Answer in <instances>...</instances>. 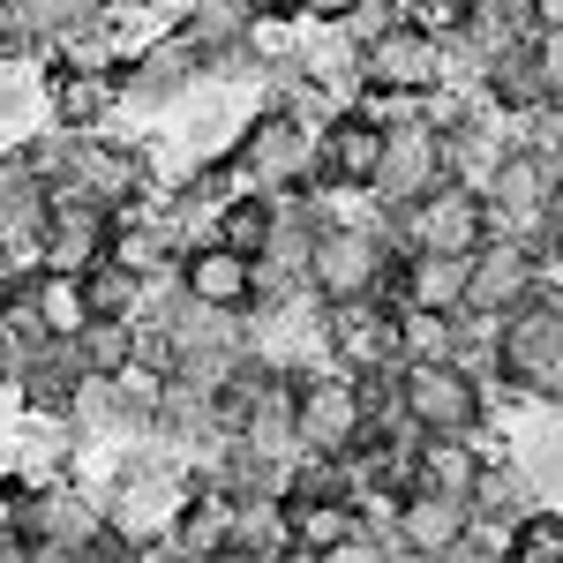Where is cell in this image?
Wrapping results in <instances>:
<instances>
[{
  "instance_id": "cell-1",
  "label": "cell",
  "mask_w": 563,
  "mask_h": 563,
  "mask_svg": "<svg viewBox=\"0 0 563 563\" xmlns=\"http://www.w3.org/2000/svg\"><path fill=\"white\" fill-rule=\"evenodd\" d=\"M488 339H496V384L533 398V406L556 398V384H563V308L549 294V278L526 286L519 301L488 323Z\"/></svg>"
},
{
  "instance_id": "cell-2",
  "label": "cell",
  "mask_w": 563,
  "mask_h": 563,
  "mask_svg": "<svg viewBox=\"0 0 563 563\" xmlns=\"http://www.w3.org/2000/svg\"><path fill=\"white\" fill-rule=\"evenodd\" d=\"M390 413L413 435H488V390L459 361H398L390 368Z\"/></svg>"
},
{
  "instance_id": "cell-3",
  "label": "cell",
  "mask_w": 563,
  "mask_h": 563,
  "mask_svg": "<svg viewBox=\"0 0 563 563\" xmlns=\"http://www.w3.org/2000/svg\"><path fill=\"white\" fill-rule=\"evenodd\" d=\"M225 166L241 174V188H316V121L301 106H263V113H241V135L225 151Z\"/></svg>"
},
{
  "instance_id": "cell-4",
  "label": "cell",
  "mask_w": 563,
  "mask_h": 563,
  "mask_svg": "<svg viewBox=\"0 0 563 563\" xmlns=\"http://www.w3.org/2000/svg\"><path fill=\"white\" fill-rule=\"evenodd\" d=\"M353 76L368 90V98H451V53L435 31L421 23H384V31H368L361 53H353Z\"/></svg>"
},
{
  "instance_id": "cell-5",
  "label": "cell",
  "mask_w": 563,
  "mask_h": 563,
  "mask_svg": "<svg viewBox=\"0 0 563 563\" xmlns=\"http://www.w3.org/2000/svg\"><path fill=\"white\" fill-rule=\"evenodd\" d=\"M390 249L376 225H353V218H323L316 241H308V301L316 308H339V301H361V294H384L390 286Z\"/></svg>"
},
{
  "instance_id": "cell-6",
  "label": "cell",
  "mask_w": 563,
  "mask_h": 563,
  "mask_svg": "<svg viewBox=\"0 0 563 563\" xmlns=\"http://www.w3.org/2000/svg\"><path fill=\"white\" fill-rule=\"evenodd\" d=\"M368 390L361 376H346L339 361H308L294 368V451H331V459H346L361 429H368Z\"/></svg>"
},
{
  "instance_id": "cell-7",
  "label": "cell",
  "mask_w": 563,
  "mask_h": 563,
  "mask_svg": "<svg viewBox=\"0 0 563 563\" xmlns=\"http://www.w3.org/2000/svg\"><path fill=\"white\" fill-rule=\"evenodd\" d=\"M481 211H488V233H526L556 211V158L526 151V143H504L488 166H481Z\"/></svg>"
},
{
  "instance_id": "cell-8",
  "label": "cell",
  "mask_w": 563,
  "mask_h": 563,
  "mask_svg": "<svg viewBox=\"0 0 563 563\" xmlns=\"http://www.w3.org/2000/svg\"><path fill=\"white\" fill-rule=\"evenodd\" d=\"M368 113H376V106H368ZM376 121H384V151H376V180H368V196H384V203H413L421 188L443 180V135H435L429 113H406V106H384Z\"/></svg>"
},
{
  "instance_id": "cell-9",
  "label": "cell",
  "mask_w": 563,
  "mask_h": 563,
  "mask_svg": "<svg viewBox=\"0 0 563 563\" xmlns=\"http://www.w3.org/2000/svg\"><path fill=\"white\" fill-rule=\"evenodd\" d=\"M113 90H121V106H129V113H166V106L188 98V90H203V53L180 38V31H158L151 45L121 53Z\"/></svg>"
},
{
  "instance_id": "cell-10",
  "label": "cell",
  "mask_w": 563,
  "mask_h": 563,
  "mask_svg": "<svg viewBox=\"0 0 563 563\" xmlns=\"http://www.w3.org/2000/svg\"><path fill=\"white\" fill-rule=\"evenodd\" d=\"M60 174L76 180L84 196H98L106 211H129L135 196L151 188V158L135 143H106L98 129H60Z\"/></svg>"
},
{
  "instance_id": "cell-11",
  "label": "cell",
  "mask_w": 563,
  "mask_h": 563,
  "mask_svg": "<svg viewBox=\"0 0 563 563\" xmlns=\"http://www.w3.org/2000/svg\"><path fill=\"white\" fill-rule=\"evenodd\" d=\"M323 361H339L346 376L390 368L398 361V301L390 294H361V301L323 308Z\"/></svg>"
},
{
  "instance_id": "cell-12",
  "label": "cell",
  "mask_w": 563,
  "mask_h": 563,
  "mask_svg": "<svg viewBox=\"0 0 563 563\" xmlns=\"http://www.w3.org/2000/svg\"><path fill=\"white\" fill-rule=\"evenodd\" d=\"M549 271H541V256L526 249L519 233H488L474 256H466V301H459V316H504V308L519 301L526 286H541Z\"/></svg>"
},
{
  "instance_id": "cell-13",
  "label": "cell",
  "mask_w": 563,
  "mask_h": 563,
  "mask_svg": "<svg viewBox=\"0 0 563 563\" xmlns=\"http://www.w3.org/2000/svg\"><path fill=\"white\" fill-rule=\"evenodd\" d=\"M376 151H384V121L368 106H339L316 129V180L323 188H368L376 180Z\"/></svg>"
},
{
  "instance_id": "cell-14",
  "label": "cell",
  "mask_w": 563,
  "mask_h": 563,
  "mask_svg": "<svg viewBox=\"0 0 563 563\" xmlns=\"http://www.w3.org/2000/svg\"><path fill=\"white\" fill-rule=\"evenodd\" d=\"M174 286L188 294V301L218 308V316H249V308H256V263L233 256L225 241H196V249L180 256Z\"/></svg>"
},
{
  "instance_id": "cell-15",
  "label": "cell",
  "mask_w": 563,
  "mask_h": 563,
  "mask_svg": "<svg viewBox=\"0 0 563 563\" xmlns=\"http://www.w3.org/2000/svg\"><path fill=\"white\" fill-rule=\"evenodd\" d=\"M106 256L121 263V271H135L143 286H174V271H180V241H174V225H166V211H113V233H106Z\"/></svg>"
},
{
  "instance_id": "cell-16",
  "label": "cell",
  "mask_w": 563,
  "mask_h": 563,
  "mask_svg": "<svg viewBox=\"0 0 563 563\" xmlns=\"http://www.w3.org/2000/svg\"><path fill=\"white\" fill-rule=\"evenodd\" d=\"M398 308H443L459 316L466 301V256H443V249H406L390 263V286H384Z\"/></svg>"
},
{
  "instance_id": "cell-17",
  "label": "cell",
  "mask_w": 563,
  "mask_h": 563,
  "mask_svg": "<svg viewBox=\"0 0 563 563\" xmlns=\"http://www.w3.org/2000/svg\"><path fill=\"white\" fill-rule=\"evenodd\" d=\"M218 556H294V533H286V504H278V496H225Z\"/></svg>"
},
{
  "instance_id": "cell-18",
  "label": "cell",
  "mask_w": 563,
  "mask_h": 563,
  "mask_svg": "<svg viewBox=\"0 0 563 563\" xmlns=\"http://www.w3.org/2000/svg\"><path fill=\"white\" fill-rule=\"evenodd\" d=\"M526 504H541V496H533V481L519 474V459H504V466H496V459L481 451L474 481H466V519H474L481 533H504Z\"/></svg>"
},
{
  "instance_id": "cell-19",
  "label": "cell",
  "mask_w": 563,
  "mask_h": 563,
  "mask_svg": "<svg viewBox=\"0 0 563 563\" xmlns=\"http://www.w3.org/2000/svg\"><path fill=\"white\" fill-rule=\"evenodd\" d=\"M174 31L211 60V53H233V45L263 38V15H256V0H180Z\"/></svg>"
},
{
  "instance_id": "cell-20",
  "label": "cell",
  "mask_w": 563,
  "mask_h": 563,
  "mask_svg": "<svg viewBox=\"0 0 563 563\" xmlns=\"http://www.w3.org/2000/svg\"><path fill=\"white\" fill-rule=\"evenodd\" d=\"M106 113H121L113 68H84V60H60V68H53V121L76 135V129H98Z\"/></svg>"
},
{
  "instance_id": "cell-21",
  "label": "cell",
  "mask_w": 563,
  "mask_h": 563,
  "mask_svg": "<svg viewBox=\"0 0 563 563\" xmlns=\"http://www.w3.org/2000/svg\"><path fill=\"white\" fill-rule=\"evenodd\" d=\"M68 346H76L84 376H129L135 361H143V331H135V316H90Z\"/></svg>"
},
{
  "instance_id": "cell-22",
  "label": "cell",
  "mask_w": 563,
  "mask_h": 563,
  "mask_svg": "<svg viewBox=\"0 0 563 563\" xmlns=\"http://www.w3.org/2000/svg\"><path fill=\"white\" fill-rule=\"evenodd\" d=\"M31 308H38L45 339H76V331L90 323V301H84V278H76V271L31 263Z\"/></svg>"
},
{
  "instance_id": "cell-23",
  "label": "cell",
  "mask_w": 563,
  "mask_h": 563,
  "mask_svg": "<svg viewBox=\"0 0 563 563\" xmlns=\"http://www.w3.org/2000/svg\"><path fill=\"white\" fill-rule=\"evenodd\" d=\"M271 218H278V211H271V196H263V188H233V196L218 203V218H211V241H225L233 256L256 263V249L271 241Z\"/></svg>"
},
{
  "instance_id": "cell-24",
  "label": "cell",
  "mask_w": 563,
  "mask_h": 563,
  "mask_svg": "<svg viewBox=\"0 0 563 563\" xmlns=\"http://www.w3.org/2000/svg\"><path fill=\"white\" fill-rule=\"evenodd\" d=\"M0 8H8V23H15V31H23L31 45H60V38H76L90 15H98L90 0H0Z\"/></svg>"
},
{
  "instance_id": "cell-25",
  "label": "cell",
  "mask_w": 563,
  "mask_h": 563,
  "mask_svg": "<svg viewBox=\"0 0 563 563\" xmlns=\"http://www.w3.org/2000/svg\"><path fill=\"white\" fill-rule=\"evenodd\" d=\"M84 301H90V316H143L151 286H143L135 271H121L113 256H98V263L84 271Z\"/></svg>"
},
{
  "instance_id": "cell-26",
  "label": "cell",
  "mask_w": 563,
  "mask_h": 563,
  "mask_svg": "<svg viewBox=\"0 0 563 563\" xmlns=\"http://www.w3.org/2000/svg\"><path fill=\"white\" fill-rule=\"evenodd\" d=\"M459 316L443 308H398V361H451Z\"/></svg>"
},
{
  "instance_id": "cell-27",
  "label": "cell",
  "mask_w": 563,
  "mask_h": 563,
  "mask_svg": "<svg viewBox=\"0 0 563 563\" xmlns=\"http://www.w3.org/2000/svg\"><path fill=\"white\" fill-rule=\"evenodd\" d=\"M496 549H504V556H556L563 549V511L556 504H526L519 519L496 533Z\"/></svg>"
},
{
  "instance_id": "cell-28",
  "label": "cell",
  "mask_w": 563,
  "mask_h": 563,
  "mask_svg": "<svg viewBox=\"0 0 563 563\" xmlns=\"http://www.w3.org/2000/svg\"><path fill=\"white\" fill-rule=\"evenodd\" d=\"M353 15H361V0H308L301 23H323V31H346Z\"/></svg>"
},
{
  "instance_id": "cell-29",
  "label": "cell",
  "mask_w": 563,
  "mask_h": 563,
  "mask_svg": "<svg viewBox=\"0 0 563 563\" xmlns=\"http://www.w3.org/2000/svg\"><path fill=\"white\" fill-rule=\"evenodd\" d=\"M526 23H533V38L541 31H563V0H526Z\"/></svg>"
},
{
  "instance_id": "cell-30",
  "label": "cell",
  "mask_w": 563,
  "mask_h": 563,
  "mask_svg": "<svg viewBox=\"0 0 563 563\" xmlns=\"http://www.w3.org/2000/svg\"><path fill=\"white\" fill-rule=\"evenodd\" d=\"M23 106H31V90H23V84H0V129H8V121H23Z\"/></svg>"
},
{
  "instance_id": "cell-31",
  "label": "cell",
  "mask_w": 563,
  "mask_h": 563,
  "mask_svg": "<svg viewBox=\"0 0 563 563\" xmlns=\"http://www.w3.org/2000/svg\"><path fill=\"white\" fill-rule=\"evenodd\" d=\"M301 8H308V0H256L263 23H301Z\"/></svg>"
},
{
  "instance_id": "cell-32",
  "label": "cell",
  "mask_w": 563,
  "mask_h": 563,
  "mask_svg": "<svg viewBox=\"0 0 563 563\" xmlns=\"http://www.w3.org/2000/svg\"><path fill=\"white\" fill-rule=\"evenodd\" d=\"M15 353H23V346H15V339H8V323H0V384H15Z\"/></svg>"
},
{
  "instance_id": "cell-33",
  "label": "cell",
  "mask_w": 563,
  "mask_h": 563,
  "mask_svg": "<svg viewBox=\"0 0 563 563\" xmlns=\"http://www.w3.org/2000/svg\"><path fill=\"white\" fill-rule=\"evenodd\" d=\"M90 8H121V0H90Z\"/></svg>"
}]
</instances>
